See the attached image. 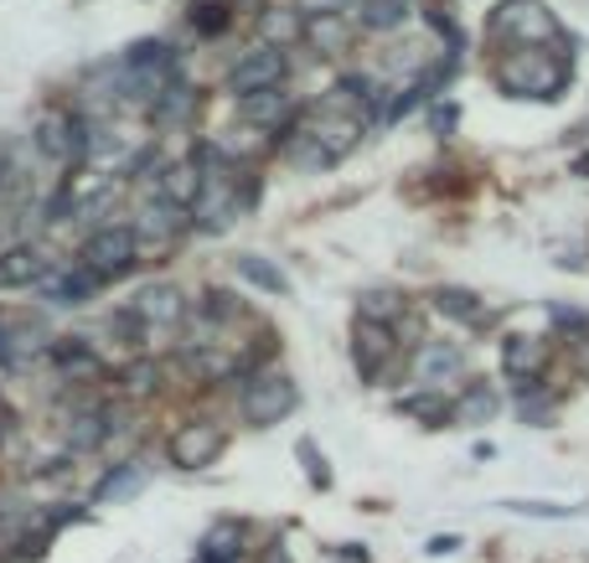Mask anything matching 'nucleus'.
Segmentation results:
<instances>
[{"label":"nucleus","instance_id":"nucleus-9","mask_svg":"<svg viewBox=\"0 0 589 563\" xmlns=\"http://www.w3.org/2000/svg\"><path fill=\"white\" fill-rule=\"evenodd\" d=\"M182 228H186L182 208H176V202H166V197H155V202H145V208H140L135 238H140V243H166V238H176Z\"/></svg>","mask_w":589,"mask_h":563},{"label":"nucleus","instance_id":"nucleus-30","mask_svg":"<svg viewBox=\"0 0 589 563\" xmlns=\"http://www.w3.org/2000/svg\"><path fill=\"white\" fill-rule=\"evenodd\" d=\"M258 27H264V37H270V42H280V47H290L305 31L295 11H264V21H258Z\"/></svg>","mask_w":589,"mask_h":563},{"label":"nucleus","instance_id":"nucleus-24","mask_svg":"<svg viewBox=\"0 0 589 563\" xmlns=\"http://www.w3.org/2000/svg\"><path fill=\"white\" fill-rule=\"evenodd\" d=\"M238 274H243V280H254L258 290H270V295H290V280L274 264H264L258 253H243V259H238Z\"/></svg>","mask_w":589,"mask_h":563},{"label":"nucleus","instance_id":"nucleus-1","mask_svg":"<svg viewBox=\"0 0 589 563\" xmlns=\"http://www.w3.org/2000/svg\"><path fill=\"white\" fill-rule=\"evenodd\" d=\"M491 37H507V42H554L569 47L575 52V42L569 37H559V21L544 11V6H528V0H507V6H497L491 11Z\"/></svg>","mask_w":589,"mask_h":563},{"label":"nucleus","instance_id":"nucleus-3","mask_svg":"<svg viewBox=\"0 0 589 563\" xmlns=\"http://www.w3.org/2000/svg\"><path fill=\"white\" fill-rule=\"evenodd\" d=\"M135 228H99V233L83 243V269L99 274V280H120L135 269Z\"/></svg>","mask_w":589,"mask_h":563},{"label":"nucleus","instance_id":"nucleus-31","mask_svg":"<svg viewBox=\"0 0 589 563\" xmlns=\"http://www.w3.org/2000/svg\"><path fill=\"white\" fill-rule=\"evenodd\" d=\"M155 383H161V368H155V362H135V368L124 372V388H130V393H151Z\"/></svg>","mask_w":589,"mask_h":563},{"label":"nucleus","instance_id":"nucleus-27","mask_svg":"<svg viewBox=\"0 0 589 563\" xmlns=\"http://www.w3.org/2000/svg\"><path fill=\"white\" fill-rule=\"evenodd\" d=\"M398 409H404V414H414V419H424V424H445V419H455V409L445 399H435V393H408Z\"/></svg>","mask_w":589,"mask_h":563},{"label":"nucleus","instance_id":"nucleus-23","mask_svg":"<svg viewBox=\"0 0 589 563\" xmlns=\"http://www.w3.org/2000/svg\"><path fill=\"white\" fill-rule=\"evenodd\" d=\"M491 414H497V393H491L486 383L466 388V399L455 403V424H486Z\"/></svg>","mask_w":589,"mask_h":563},{"label":"nucleus","instance_id":"nucleus-26","mask_svg":"<svg viewBox=\"0 0 589 563\" xmlns=\"http://www.w3.org/2000/svg\"><path fill=\"white\" fill-rule=\"evenodd\" d=\"M311 42H316L321 52H347L352 27L342 16H321V21H311Z\"/></svg>","mask_w":589,"mask_h":563},{"label":"nucleus","instance_id":"nucleus-11","mask_svg":"<svg viewBox=\"0 0 589 563\" xmlns=\"http://www.w3.org/2000/svg\"><path fill=\"white\" fill-rule=\"evenodd\" d=\"M501 362H507V372H512L517 383H538V372H544V362H548V341L512 336L501 346Z\"/></svg>","mask_w":589,"mask_h":563},{"label":"nucleus","instance_id":"nucleus-6","mask_svg":"<svg viewBox=\"0 0 589 563\" xmlns=\"http://www.w3.org/2000/svg\"><path fill=\"white\" fill-rule=\"evenodd\" d=\"M217 455H223V430H217V424H186V430H176V440H171V460H176L182 471L212 465Z\"/></svg>","mask_w":589,"mask_h":563},{"label":"nucleus","instance_id":"nucleus-19","mask_svg":"<svg viewBox=\"0 0 589 563\" xmlns=\"http://www.w3.org/2000/svg\"><path fill=\"white\" fill-rule=\"evenodd\" d=\"M248 124H274L280 130V119L290 114V93L285 89H270V93H254V99H243V109H238Z\"/></svg>","mask_w":589,"mask_h":563},{"label":"nucleus","instance_id":"nucleus-34","mask_svg":"<svg viewBox=\"0 0 589 563\" xmlns=\"http://www.w3.org/2000/svg\"><path fill=\"white\" fill-rule=\"evenodd\" d=\"M301 455H305V465H311V481H316V486H326V481H332V471H326V460H321L311 445H301Z\"/></svg>","mask_w":589,"mask_h":563},{"label":"nucleus","instance_id":"nucleus-4","mask_svg":"<svg viewBox=\"0 0 589 563\" xmlns=\"http://www.w3.org/2000/svg\"><path fill=\"white\" fill-rule=\"evenodd\" d=\"M227 83H233V93H243V99L280 89V83H285V52H280V47H254L248 58L233 62Z\"/></svg>","mask_w":589,"mask_h":563},{"label":"nucleus","instance_id":"nucleus-15","mask_svg":"<svg viewBox=\"0 0 589 563\" xmlns=\"http://www.w3.org/2000/svg\"><path fill=\"white\" fill-rule=\"evenodd\" d=\"M388 352H393L388 326L363 321V326H357V368H363V378H378V368H383V356H388Z\"/></svg>","mask_w":589,"mask_h":563},{"label":"nucleus","instance_id":"nucleus-17","mask_svg":"<svg viewBox=\"0 0 589 563\" xmlns=\"http://www.w3.org/2000/svg\"><path fill=\"white\" fill-rule=\"evenodd\" d=\"M238 553H243L238 522H217V527L202 537V563H238Z\"/></svg>","mask_w":589,"mask_h":563},{"label":"nucleus","instance_id":"nucleus-13","mask_svg":"<svg viewBox=\"0 0 589 563\" xmlns=\"http://www.w3.org/2000/svg\"><path fill=\"white\" fill-rule=\"evenodd\" d=\"M145 491V465L140 460H130V465H114V471L99 481V491H93V502L109 506V502H130V496H140Z\"/></svg>","mask_w":589,"mask_h":563},{"label":"nucleus","instance_id":"nucleus-8","mask_svg":"<svg viewBox=\"0 0 589 563\" xmlns=\"http://www.w3.org/2000/svg\"><path fill=\"white\" fill-rule=\"evenodd\" d=\"M460 368H466V352L450 346V341H424L419 356H414V378H419V383H445V378H455Z\"/></svg>","mask_w":589,"mask_h":563},{"label":"nucleus","instance_id":"nucleus-22","mask_svg":"<svg viewBox=\"0 0 589 563\" xmlns=\"http://www.w3.org/2000/svg\"><path fill=\"white\" fill-rule=\"evenodd\" d=\"M285 155H290V165H295V171H326V165L336 161V155H332L326 145H321L316 134H311V140H301V134H290Z\"/></svg>","mask_w":589,"mask_h":563},{"label":"nucleus","instance_id":"nucleus-5","mask_svg":"<svg viewBox=\"0 0 589 563\" xmlns=\"http://www.w3.org/2000/svg\"><path fill=\"white\" fill-rule=\"evenodd\" d=\"M290 409H295V383L285 372H270V378L243 388V419L248 424H280Z\"/></svg>","mask_w":589,"mask_h":563},{"label":"nucleus","instance_id":"nucleus-25","mask_svg":"<svg viewBox=\"0 0 589 563\" xmlns=\"http://www.w3.org/2000/svg\"><path fill=\"white\" fill-rule=\"evenodd\" d=\"M27 280H42V259L31 249H16L0 259V284H27Z\"/></svg>","mask_w":589,"mask_h":563},{"label":"nucleus","instance_id":"nucleus-20","mask_svg":"<svg viewBox=\"0 0 589 563\" xmlns=\"http://www.w3.org/2000/svg\"><path fill=\"white\" fill-rule=\"evenodd\" d=\"M52 356H58V368L68 372V378H99V356L89 352V341L68 336V341H58V346H52Z\"/></svg>","mask_w":589,"mask_h":563},{"label":"nucleus","instance_id":"nucleus-7","mask_svg":"<svg viewBox=\"0 0 589 563\" xmlns=\"http://www.w3.org/2000/svg\"><path fill=\"white\" fill-rule=\"evenodd\" d=\"M42 295L52 300V305H83V300L93 295V290H99V274H89V269L78 264V269H62V274H42Z\"/></svg>","mask_w":589,"mask_h":563},{"label":"nucleus","instance_id":"nucleus-18","mask_svg":"<svg viewBox=\"0 0 589 563\" xmlns=\"http://www.w3.org/2000/svg\"><path fill=\"white\" fill-rule=\"evenodd\" d=\"M357 21L367 31H393L408 21V0H357Z\"/></svg>","mask_w":589,"mask_h":563},{"label":"nucleus","instance_id":"nucleus-16","mask_svg":"<svg viewBox=\"0 0 589 563\" xmlns=\"http://www.w3.org/2000/svg\"><path fill=\"white\" fill-rule=\"evenodd\" d=\"M196 109V93L186 89L182 78H171L166 89H161V99H155V124H186V114H192Z\"/></svg>","mask_w":589,"mask_h":563},{"label":"nucleus","instance_id":"nucleus-21","mask_svg":"<svg viewBox=\"0 0 589 563\" xmlns=\"http://www.w3.org/2000/svg\"><path fill=\"white\" fill-rule=\"evenodd\" d=\"M104 440H109L104 414H78L73 424H68V450H73V455H89V450H99Z\"/></svg>","mask_w":589,"mask_h":563},{"label":"nucleus","instance_id":"nucleus-10","mask_svg":"<svg viewBox=\"0 0 589 563\" xmlns=\"http://www.w3.org/2000/svg\"><path fill=\"white\" fill-rule=\"evenodd\" d=\"M135 311L145 326H176L186 315V300H182V290H171V284H151V290H140Z\"/></svg>","mask_w":589,"mask_h":563},{"label":"nucleus","instance_id":"nucleus-14","mask_svg":"<svg viewBox=\"0 0 589 563\" xmlns=\"http://www.w3.org/2000/svg\"><path fill=\"white\" fill-rule=\"evenodd\" d=\"M202 187H207V177H202L192 161H186V165H166V177H161V197H166V202H176V208H196Z\"/></svg>","mask_w":589,"mask_h":563},{"label":"nucleus","instance_id":"nucleus-33","mask_svg":"<svg viewBox=\"0 0 589 563\" xmlns=\"http://www.w3.org/2000/svg\"><path fill=\"white\" fill-rule=\"evenodd\" d=\"M342 6H347V0H301V11L316 16V21L321 16H342Z\"/></svg>","mask_w":589,"mask_h":563},{"label":"nucleus","instance_id":"nucleus-12","mask_svg":"<svg viewBox=\"0 0 589 563\" xmlns=\"http://www.w3.org/2000/svg\"><path fill=\"white\" fill-rule=\"evenodd\" d=\"M73 130L78 114H42L37 119V150L52 161H73Z\"/></svg>","mask_w":589,"mask_h":563},{"label":"nucleus","instance_id":"nucleus-35","mask_svg":"<svg viewBox=\"0 0 589 563\" xmlns=\"http://www.w3.org/2000/svg\"><path fill=\"white\" fill-rule=\"evenodd\" d=\"M579 368L589 372V336H579Z\"/></svg>","mask_w":589,"mask_h":563},{"label":"nucleus","instance_id":"nucleus-2","mask_svg":"<svg viewBox=\"0 0 589 563\" xmlns=\"http://www.w3.org/2000/svg\"><path fill=\"white\" fill-rule=\"evenodd\" d=\"M497 83L507 93H532V99H554V89L563 83V68L548 62L538 47H522L517 58H507L497 68Z\"/></svg>","mask_w":589,"mask_h":563},{"label":"nucleus","instance_id":"nucleus-32","mask_svg":"<svg viewBox=\"0 0 589 563\" xmlns=\"http://www.w3.org/2000/svg\"><path fill=\"white\" fill-rule=\"evenodd\" d=\"M192 27H202V31L217 37V31L227 27V11H223V6H192Z\"/></svg>","mask_w":589,"mask_h":563},{"label":"nucleus","instance_id":"nucleus-28","mask_svg":"<svg viewBox=\"0 0 589 563\" xmlns=\"http://www.w3.org/2000/svg\"><path fill=\"white\" fill-rule=\"evenodd\" d=\"M435 311L439 315H455V321H486L470 290H439V295H435Z\"/></svg>","mask_w":589,"mask_h":563},{"label":"nucleus","instance_id":"nucleus-29","mask_svg":"<svg viewBox=\"0 0 589 563\" xmlns=\"http://www.w3.org/2000/svg\"><path fill=\"white\" fill-rule=\"evenodd\" d=\"M357 311H363V321H373V326H388L393 315L404 311V300L393 295V290H373V295L357 300Z\"/></svg>","mask_w":589,"mask_h":563}]
</instances>
